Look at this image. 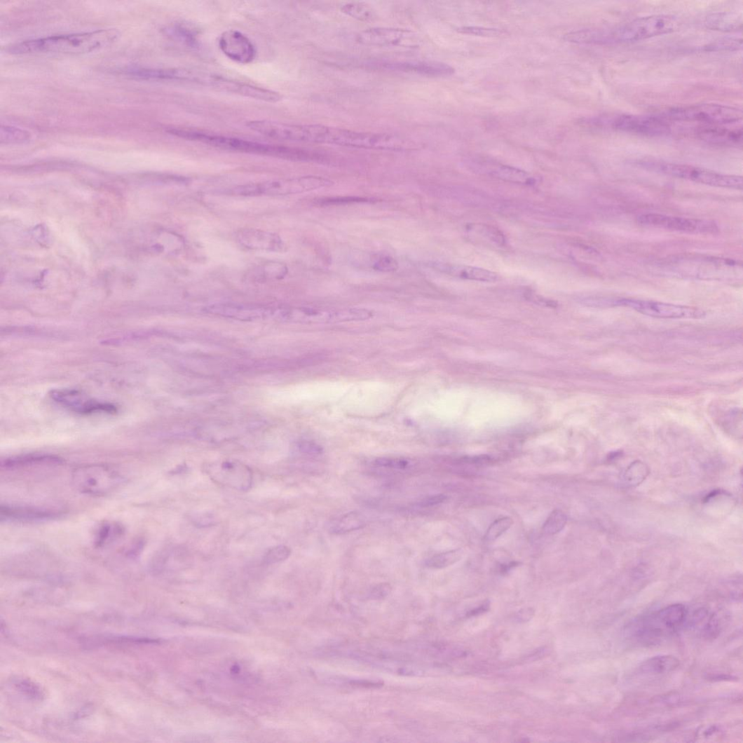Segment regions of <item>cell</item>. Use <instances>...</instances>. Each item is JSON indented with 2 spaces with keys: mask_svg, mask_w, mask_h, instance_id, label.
I'll return each instance as SVG.
<instances>
[{
  "mask_svg": "<svg viewBox=\"0 0 743 743\" xmlns=\"http://www.w3.org/2000/svg\"><path fill=\"white\" fill-rule=\"evenodd\" d=\"M119 36L114 29L55 35L25 41L10 47L8 52L15 55L87 54L111 46Z\"/></svg>",
  "mask_w": 743,
  "mask_h": 743,
  "instance_id": "1",
  "label": "cell"
},
{
  "mask_svg": "<svg viewBox=\"0 0 743 743\" xmlns=\"http://www.w3.org/2000/svg\"><path fill=\"white\" fill-rule=\"evenodd\" d=\"M679 20L672 15H653L638 18L610 29H583L577 33L580 44L613 45L638 42L677 30Z\"/></svg>",
  "mask_w": 743,
  "mask_h": 743,
  "instance_id": "2",
  "label": "cell"
},
{
  "mask_svg": "<svg viewBox=\"0 0 743 743\" xmlns=\"http://www.w3.org/2000/svg\"><path fill=\"white\" fill-rule=\"evenodd\" d=\"M638 164L646 170L712 187L742 189L743 180L739 176L720 174L690 165L652 160L641 161Z\"/></svg>",
  "mask_w": 743,
  "mask_h": 743,
  "instance_id": "3",
  "label": "cell"
},
{
  "mask_svg": "<svg viewBox=\"0 0 743 743\" xmlns=\"http://www.w3.org/2000/svg\"><path fill=\"white\" fill-rule=\"evenodd\" d=\"M169 132L176 137L188 140L196 141L223 150L238 151L247 154H256L278 156L288 158L290 148L273 146V144L245 140L240 138L213 135L200 131L173 128Z\"/></svg>",
  "mask_w": 743,
  "mask_h": 743,
  "instance_id": "4",
  "label": "cell"
},
{
  "mask_svg": "<svg viewBox=\"0 0 743 743\" xmlns=\"http://www.w3.org/2000/svg\"><path fill=\"white\" fill-rule=\"evenodd\" d=\"M72 484L79 492L90 496H105L116 491L123 483L121 475L114 469L101 464L79 466L72 472Z\"/></svg>",
  "mask_w": 743,
  "mask_h": 743,
  "instance_id": "5",
  "label": "cell"
},
{
  "mask_svg": "<svg viewBox=\"0 0 743 743\" xmlns=\"http://www.w3.org/2000/svg\"><path fill=\"white\" fill-rule=\"evenodd\" d=\"M663 117L668 121L697 122L707 125H730L742 121V112L737 108L707 103L672 108L664 113Z\"/></svg>",
  "mask_w": 743,
  "mask_h": 743,
  "instance_id": "6",
  "label": "cell"
},
{
  "mask_svg": "<svg viewBox=\"0 0 743 743\" xmlns=\"http://www.w3.org/2000/svg\"><path fill=\"white\" fill-rule=\"evenodd\" d=\"M333 182L321 177L307 176L242 186L236 193L243 196H287L329 187Z\"/></svg>",
  "mask_w": 743,
  "mask_h": 743,
  "instance_id": "7",
  "label": "cell"
},
{
  "mask_svg": "<svg viewBox=\"0 0 743 743\" xmlns=\"http://www.w3.org/2000/svg\"><path fill=\"white\" fill-rule=\"evenodd\" d=\"M587 123L591 125L606 123L615 130L646 137L666 136L672 131L669 121L663 116L625 114L615 116L608 121L595 118Z\"/></svg>",
  "mask_w": 743,
  "mask_h": 743,
  "instance_id": "8",
  "label": "cell"
},
{
  "mask_svg": "<svg viewBox=\"0 0 743 743\" xmlns=\"http://www.w3.org/2000/svg\"><path fill=\"white\" fill-rule=\"evenodd\" d=\"M615 306L629 307L639 313L659 319H700L705 312L696 307L648 300L621 299L611 302Z\"/></svg>",
  "mask_w": 743,
  "mask_h": 743,
  "instance_id": "9",
  "label": "cell"
},
{
  "mask_svg": "<svg viewBox=\"0 0 743 743\" xmlns=\"http://www.w3.org/2000/svg\"><path fill=\"white\" fill-rule=\"evenodd\" d=\"M638 224L658 229L692 234H715L718 226L711 220L648 213L636 218Z\"/></svg>",
  "mask_w": 743,
  "mask_h": 743,
  "instance_id": "10",
  "label": "cell"
},
{
  "mask_svg": "<svg viewBox=\"0 0 743 743\" xmlns=\"http://www.w3.org/2000/svg\"><path fill=\"white\" fill-rule=\"evenodd\" d=\"M250 130L281 141L317 142L318 125H292L273 121L257 120L246 123Z\"/></svg>",
  "mask_w": 743,
  "mask_h": 743,
  "instance_id": "11",
  "label": "cell"
},
{
  "mask_svg": "<svg viewBox=\"0 0 743 743\" xmlns=\"http://www.w3.org/2000/svg\"><path fill=\"white\" fill-rule=\"evenodd\" d=\"M205 471L217 484L238 491L250 490L253 484L252 469L238 461H224L206 465Z\"/></svg>",
  "mask_w": 743,
  "mask_h": 743,
  "instance_id": "12",
  "label": "cell"
},
{
  "mask_svg": "<svg viewBox=\"0 0 743 743\" xmlns=\"http://www.w3.org/2000/svg\"><path fill=\"white\" fill-rule=\"evenodd\" d=\"M50 396L58 404L79 415H111L116 414L118 411V408L114 404L90 400L76 390H53Z\"/></svg>",
  "mask_w": 743,
  "mask_h": 743,
  "instance_id": "13",
  "label": "cell"
},
{
  "mask_svg": "<svg viewBox=\"0 0 743 743\" xmlns=\"http://www.w3.org/2000/svg\"><path fill=\"white\" fill-rule=\"evenodd\" d=\"M358 43L372 46L416 48L419 40L414 32L395 28H372L357 36Z\"/></svg>",
  "mask_w": 743,
  "mask_h": 743,
  "instance_id": "14",
  "label": "cell"
},
{
  "mask_svg": "<svg viewBox=\"0 0 743 743\" xmlns=\"http://www.w3.org/2000/svg\"><path fill=\"white\" fill-rule=\"evenodd\" d=\"M369 65L381 69L428 76H445L455 73V69L451 66L432 60H376L371 61Z\"/></svg>",
  "mask_w": 743,
  "mask_h": 743,
  "instance_id": "15",
  "label": "cell"
},
{
  "mask_svg": "<svg viewBox=\"0 0 743 743\" xmlns=\"http://www.w3.org/2000/svg\"><path fill=\"white\" fill-rule=\"evenodd\" d=\"M221 52L240 64H249L254 60L257 50L251 39L237 30L224 32L219 40Z\"/></svg>",
  "mask_w": 743,
  "mask_h": 743,
  "instance_id": "16",
  "label": "cell"
},
{
  "mask_svg": "<svg viewBox=\"0 0 743 743\" xmlns=\"http://www.w3.org/2000/svg\"><path fill=\"white\" fill-rule=\"evenodd\" d=\"M62 512L50 508L2 505L0 507V516L1 520L10 522L29 524L57 519Z\"/></svg>",
  "mask_w": 743,
  "mask_h": 743,
  "instance_id": "17",
  "label": "cell"
},
{
  "mask_svg": "<svg viewBox=\"0 0 743 743\" xmlns=\"http://www.w3.org/2000/svg\"><path fill=\"white\" fill-rule=\"evenodd\" d=\"M237 239L241 245L251 250L280 252L285 247L279 236L258 229L240 230Z\"/></svg>",
  "mask_w": 743,
  "mask_h": 743,
  "instance_id": "18",
  "label": "cell"
},
{
  "mask_svg": "<svg viewBox=\"0 0 743 743\" xmlns=\"http://www.w3.org/2000/svg\"><path fill=\"white\" fill-rule=\"evenodd\" d=\"M725 125H707L696 131L697 137L708 143L718 146H739L742 140V128H730ZM727 126V125H726Z\"/></svg>",
  "mask_w": 743,
  "mask_h": 743,
  "instance_id": "19",
  "label": "cell"
},
{
  "mask_svg": "<svg viewBox=\"0 0 743 743\" xmlns=\"http://www.w3.org/2000/svg\"><path fill=\"white\" fill-rule=\"evenodd\" d=\"M64 461L60 457L46 454H28L7 458L1 462V467L6 470H18L43 465H58Z\"/></svg>",
  "mask_w": 743,
  "mask_h": 743,
  "instance_id": "20",
  "label": "cell"
},
{
  "mask_svg": "<svg viewBox=\"0 0 743 743\" xmlns=\"http://www.w3.org/2000/svg\"><path fill=\"white\" fill-rule=\"evenodd\" d=\"M448 274L461 279L479 282H493L498 275L482 268L466 265H449L444 268Z\"/></svg>",
  "mask_w": 743,
  "mask_h": 743,
  "instance_id": "21",
  "label": "cell"
},
{
  "mask_svg": "<svg viewBox=\"0 0 743 743\" xmlns=\"http://www.w3.org/2000/svg\"><path fill=\"white\" fill-rule=\"evenodd\" d=\"M708 29L719 32H737L742 29V18L731 13H716L709 15L705 20Z\"/></svg>",
  "mask_w": 743,
  "mask_h": 743,
  "instance_id": "22",
  "label": "cell"
},
{
  "mask_svg": "<svg viewBox=\"0 0 743 743\" xmlns=\"http://www.w3.org/2000/svg\"><path fill=\"white\" fill-rule=\"evenodd\" d=\"M366 526L364 516L358 512H350L341 516L330 524L329 530L330 533L336 535H342L353 531H356Z\"/></svg>",
  "mask_w": 743,
  "mask_h": 743,
  "instance_id": "23",
  "label": "cell"
},
{
  "mask_svg": "<svg viewBox=\"0 0 743 743\" xmlns=\"http://www.w3.org/2000/svg\"><path fill=\"white\" fill-rule=\"evenodd\" d=\"M679 660L674 655H657L644 662L639 670L646 674H662L674 671L679 666Z\"/></svg>",
  "mask_w": 743,
  "mask_h": 743,
  "instance_id": "24",
  "label": "cell"
},
{
  "mask_svg": "<svg viewBox=\"0 0 743 743\" xmlns=\"http://www.w3.org/2000/svg\"><path fill=\"white\" fill-rule=\"evenodd\" d=\"M657 613L670 632L674 633L686 622L688 610L683 604H673L660 609Z\"/></svg>",
  "mask_w": 743,
  "mask_h": 743,
  "instance_id": "25",
  "label": "cell"
},
{
  "mask_svg": "<svg viewBox=\"0 0 743 743\" xmlns=\"http://www.w3.org/2000/svg\"><path fill=\"white\" fill-rule=\"evenodd\" d=\"M125 529L116 522L101 524L95 534L94 543L96 547L102 548L117 541L125 533Z\"/></svg>",
  "mask_w": 743,
  "mask_h": 743,
  "instance_id": "26",
  "label": "cell"
},
{
  "mask_svg": "<svg viewBox=\"0 0 743 743\" xmlns=\"http://www.w3.org/2000/svg\"><path fill=\"white\" fill-rule=\"evenodd\" d=\"M463 555V550H452L430 557L425 566L432 569H443L459 562Z\"/></svg>",
  "mask_w": 743,
  "mask_h": 743,
  "instance_id": "27",
  "label": "cell"
},
{
  "mask_svg": "<svg viewBox=\"0 0 743 743\" xmlns=\"http://www.w3.org/2000/svg\"><path fill=\"white\" fill-rule=\"evenodd\" d=\"M493 175L507 182L531 184L534 179L524 171L508 166H499L493 171Z\"/></svg>",
  "mask_w": 743,
  "mask_h": 743,
  "instance_id": "28",
  "label": "cell"
},
{
  "mask_svg": "<svg viewBox=\"0 0 743 743\" xmlns=\"http://www.w3.org/2000/svg\"><path fill=\"white\" fill-rule=\"evenodd\" d=\"M341 11L347 15L362 20V22H371L376 18L374 9L363 3H344L341 6Z\"/></svg>",
  "mask_w": 743,
  "mask_h": 743,
  "instance_id": "29",
  "label": "cell"
},
{
  "mask_svg": "<svg viewBox=\"0 0 743 743\" xmlns=\"http://www.w3.org/2000/svg\"><path fill=\"white\" fill-rule=\"evenodd\" d=\"M567 524L566 514L560 510L552 511L543 525L545 533L554 535L560 533Z\"/></svg>",
  "mask_w": 743,
  "mask_h": 743,
  "instance_id": "30",
  "label": "cell"
},
{
  "mask_svg": "<svg viewBox=\"0 0 743 743\" xmlns=\"http://www.w3.org/2000/svg\"><path fill=\"white\" fill-rule=\"evenodd\" d=\"M2 144H19L25 143L31 139L29 132L11 126H2L1 128Z\"/></svg>",
  "mask_w": 743,
  "mask_h": 743,
  "instance_id": "31",
  "label": "cell"
},
{
  "mask_svg": "<svg viewBox=\"0 0 743 743\" xmlns=\"http://www.w3.org/2000/svg\"><path fill=\"white\" fill-rule=\"evenodd\" d=\"M742 39L725 38L714 41L705 47V50L709 52L737 51L742 49Z\"/></svg>",
  "mask_w": 743,
  "mask_h": 743,
  "instance_id": "32",
  "label": "cell"
},
{
  "mask_svg": "<svg viewBox=\"0 0 743 743\" xmlns=\"http://www.w3.org/2000/svg\"><path fill=\"white\" fill-rule=\"evenodd\" d=\"M513 524V521L510 517H503L495 521L487 530L485 535V540L487 542H493L496 540L510 529Z\"/></svg>",
  "mask_w": 743,
  "mask_h": 743,
  "instance_id": "33",
  "label": "cell"
},
{
  "mask_svg": "<svg viewBox=\"0 0 743 743\" xmlns=\"http://www.w3.org/2000/svg\"><path fill=\"white\" fill-rule=\"evenodd\" d=\"M292 554V550L285 545L274 547L265 554L264 564L273 565L286 561Z\"/></svg>",
  "mask_w": 743,
  "mask_h": 743,
  "instance_id": "34",
  "label": "cell"
},
{
  "mask_svg": "<svg viewBox=\"0 0 743 743\" xmlns=\"http://www.w3.org/2000/svg\"><path fill=\"white\" fill-rule=\"evenodd\" d=\"M170 35L175 38L182 41L185 44L189 46H195L196 43V35L193 32L189 29L182 26H175L169 29Z\"/></svg>",
  "mask_w": 743,
  "mask_h": 743,
  "instance_id": "35",
  "label": "cell"
},
{
  "mask_svg": "<svg viewBox=\"0 0 743 743\" xmlns=\"http://www.w3.org/2000/svg\"><path fill=\"white\" fill-rule=\"evenodd\" d=\"M458 32L461 34L483 37H496L503 34V32L500 29L477 27H464L459 28Z\"/></svg>",
  "mask_w": 743,
  "mask_h": 743,
  "instance_id": "36",
  "label": "cell"
},
{
  "mask_svg": "<svg viewBox=\"0 0 743 743\" xmlns=\"http://www.w3.org/2000/svg\"><path fill=\"white\" fill-rule=\"evenodd\" d=\"M374 463L379 467L396 470H405L409 465L407 460L401 458H379L376 459Z\"/></svg>",
  "mask_w": 743,
  "mask_h": 743,
  "instance_id": "37",
  "label": "cell"
},
{
  "mask_svg": "<svg viewBox=\"0 0 743 743\" xmlns=\"http://www.w3.org/2000/svg\"><path fill=\"white\" fill-rule=\"evenodd\" d=\"M398 267L397 261L390 257H381L374 265L375 269L381 272H395Z\"/></svg>",
  "mask_w": 743,
  "mask_h": 743,
  "instance_id": "38",
  "label": "cell"
},
{
  "mask_svg": "<svg viewBox=\"0 0 743 743\" xmlns=\"http://www.w3.org/2000/svg\"><path fill=\"white\" fill-rule=\"evenodd\" d=\"M447 497L444 494H435L431 495V496L423 498L421 500L418 505L421 507H431L439 505H441L446 502Z\"/></svg>",
  "mask_w": 743,
  "mask_h": 743,
  "instance_id": "39",
  "label": "cell"
},
{
  "mask_svg": "<svg viewBox=\"0 0 743 743\" xmlns=\"http://www.w3.org/2000/svg\"><path fill=\"white\" fill-rule=\"evenodd\" d=\"M299 449L301 452L307 454V455L318 456L323 453V448L321 446L311 442L301 443Z\"/></svg>",
  "mask_w": 743,
  "mask_h": 743,
  "instance_id": "40",
  "label": "cell"
},
{
  "mask_svg": "<svg viewBox=\"0 0 743 743\" xmlns=\"http://www.w3.org/2000/svg\"><path fill=\"white\" fill-rule=\"evenodd\" d=\"M368 201L365 198H357V197H346V198H329L325 199L322 201L323 205H341L349 203H361Z\"/></svg>",
  "mask_w": 743,
  "mask_h": 743,
  "instance_id": "41",
  "label": "cell"
},
{
  "mask_svg": "<svg viewBox=\"0 0 743 743\" xmlns=\"http://www.w3.org/2000/svg\"><path fill=\"white\" fill-rule=\"evenodd\" d=\"M463 462L474 465H486L491 462V458L488 456H479L475 457H465L462 459Z\"/></svg>",
  "mask_w": 743,
  "mask_h": 743,
  "instance_id": "42",
  "label": "cell"
},
{
  "mask_svg": "<svg viewBox=\"0 0 743 743\" xmlns=\"http://www.w3.org/2000/svg\"><path fill=\"white\" fill-rule=\"evenodd\" d=\"M519 565V562H515V561L511 562L509 564L502 565L500 566V572L502 573H506V572L509 571L510 570H511L512 568H514L516 566H518Z\"/></svg>",
  "mask_w": 743,
  "mask_h": 743,
  "instance_id": "43",
  "label": "cell"
}]
</instances>
